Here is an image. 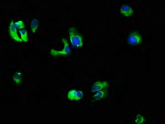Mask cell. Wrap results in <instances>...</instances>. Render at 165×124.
Masks as SVG:
<instances>
[{
    "instance_id": "12",
    "label": "cell",
    "mask_w": 165,
    "mask_h": 124,
    "mask_svg": "<svg viewBox=\"0 0 165 124\" xmlns=\"http://www.w3.org/2000/svg\"><path fill=\"white\" fill-rule=\"evenodd\" d=\"M15 27H17V29H18L19 30L24 29V28L25 27L24 23L22 20L16 21L15 22Z\"/></svg>"
},
{
    "instance_id": "9",
    "label": "cell",
    "mask_w": 165,
    "mask_h": 124,
    "mask_svg": "<svg viewBox=\"0 0 165 124\" xmlns=\"http://www.w3.org/2000/svg\"><path fill=\"white\" fill-rule=\"evenodd\" d=\"M39 22L38 21V19H34L32 20L31 22V24H30V27L32 30V32L34 33L36 32V31L39 27Z\"/></svg>"
},
{
    "instance_id": "5",
    "label": "cell",
    "mask_w": 165,
    "mask_h": 124,
    "mask_svg": "<svg viewBox=\"0 0 165 124\" xmlns=\"http://www.w3.org/2000/svg\"><path fill=\"white\" fill-rule=\"evenodd\" d=\"M67 96L68 98L70 101H78L82 98L84 95L81 91L72 89L69 91Z\"/></svg>"
},
{
    "instance_id": "4",
    "label": "cell",
    "mask_w": 165,
    "mask_h": 124,
    "mask_svg": "<svg viewBox=\"0 0 165 124\" xmlns=\"http://www.w3.org/2000/svg\"><path fill=\"white\" fill-rule=\"evenodd\" d=\"M8 30H9V34L10 35L11 37H12L13 40L17 42H23L22 39H20L18 35L17 27H15V23L13 22V20H12L10 24Z\"/></svg>"
},
{
    "instance_id": "8",
    "label": "cell",
    "mask_w": 165,
    "mask_h": 124,
    "mask_svg": "<svg viewBox=\"0 0 165 124\" xmlns=\"http://www.w3.org/2000/svg\"><path fill=\"white\" fill-rule=\"evenodd\" d=\"M107 93V91L106 90H103V91H98V92L96 93V94L94 95L93 96V98L94 99V100H100V99L104 98V97L106 96Z\"/></svg>"
},
{
    "instance_id": "11",
    "label": "cell",
    "mask_w": 165,
    "mask_h": 124,
    "mask_svg": "<svg viewBox=\"0 0 165 124\" xmlns=\"http://www.w3.org/2000/svg\"><path fill=\"white\" fill-rule=\"evenodd\" d=\"M19 32L21 35V39L23 41L27 42L28 41V36H27V32L25 29H21L19 30Z\"/></svg>"
},
{
    "instance_id": "3",
    "label": "cell",
    "mask_w": 165,
    "mask_h": 124,
    "mask_svg": "<svg viewBox=\"0 0 165 124\" xmlns=\"http://www.w3.org/2000/svg\"><path fill=\"white\" fill-rule=\"evenodd\" d=\"M142 41V36L137 31H133L130 33L128 37V42L133 46L140 45Z\"/></svg>"
},
{
    "instance_id": "6",
    "label": "cell",
    "mask_w": 165,
    "mask_h": 124,
    "mask_svg": "<svg viewBox=\"0 0 165 124\" xmlns=\"http://www.w3.org/2000/svg\"><path fill=\"white\" fill-rule=\"evenodd\" d=\"M109 86V85L106 81H97L91 87L92 92H98L103 89H106Z\"/></svg>"
},
{
    "instance_id": "13",
    "label": "cell",
    "mask_w": 165,
    "mask_h": 124,
    "mask_svg": "<svg viewBox=\"0 0 165 124\" xmlns=\"http://www.w3.org/2000/svg\"><path fill=\"white\" fill-rule=\"evenodd\" d=\"M135 122L136 124H143L145 122V119L142 115L138 114L135 118Z\"/></svg>"
},
{
    "instance_id": "2",
    "label": "cell",
    "mask_w": 165,
    "mask_h": 124,
    "mask_svg": "<svg viewBox=\"0 0 165 124\" xmlns=\"http://www.w3.org/2000/svg\"><path fill=\"white\" fill-rule=\"evenodd\" d=\"M62 42L64 43L63 49L61 51H56L54 49H53L51 51V55L54 57H56V56H58L60 55H65L66 56V55L70 54V52H71V49H70V46L69 45L67 40L63 38Z\"/></svg>"
},
{
    "instance_id": "7",
    "label": "cell",
    "mask_w": 165,
    "mask_h": 124,
    "mask_svg": "<svg viewBox=\"0 0 165 124\" xmlns=\"http://www.w3.org/2000/svg\"><path fill=\"white\" fill-rule=\"evenodd\" d=\"M121 13L123 15L127 17H129L132 15L134 13V10L129 6L127 5H123L120 9Z\"/></svg>"
},
{
    "instance_id": "1",
    "label": "cell",
    "mask_w": 165,
    "mask_h": 124,
    "mask_svg": "<svg viewBox=\"0 0 165 124\" xmlns=\"http://www.w3.org/2000/svg\"><path fill=\"white\" fill-rule=\"evenodd\" d=\"M70 42L73 47H80L83 45V39L75 27H70L68 29Z\"/></svg>"
},
{
    "instance_id": "10",
    "label": "cell",
    "mask_w": 165,
    "mask_h": 124,
    "mask_svg": "<svg viewBox=\"0 0 165 124\" xmlns=\"http://www.w3.org/2000/svg\"><path fill=\"white\" fill-rule=\"evenodd\" d=\"M13 80L17 84H19L22 79V74L20 72H16L13 75Z\"/></svg>"
}]
</instances>
